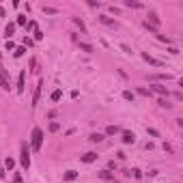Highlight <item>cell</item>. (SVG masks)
<instances>
[{
	"mask_svg": "<svg viewBox=\"0 0 183 183\" xmlns=\"http://www.w3.org/2000/svg\"><path fill=\"white\" fill-rule=\"evenodd\" d=\"M32 149H35V151H39V149H41V145H43V131L39 129V127H35V129H32Z\"/></svg>",
	"mask_w": 183,
	"mask_h": 183,
	"instance_id": "cell-1",
	"label": "cell"
},
{
	"mask_svg": "<svg viewBox=\"0 0 183 183\" xmlns=\"http://www.w3.org/2000/svg\"><path fill=\"white\" fill-rule=\"evenodd\" d=\"M20 155H22V166H24L26 170L30 168V155H28V145H26V142H22V147H20Z\"/></svg>",
	"mask_w": 183,
	"mask_h": 183,
	"instance_id": "cell-2",
	"label": "cell"
},
{
	"mask_svg": "<svg viewBox=\"0 0 183 183\" xmlns=\"http://www.w3.org/2000/svg\"><path fill=\"white\" fill-rule=\"evenodd\" d=\"M41 88H43V80H39L37 86H35V95H32V108H35L39 103V99H41Z\"/></svg>",
	"mask_w": 183,
	"mask_h": 183,
	"instance_id": "cell-3",
	"label": "cell"
},
{
	"mask_svg": "<svg viewBox=\"0 0 183 183\" xmlns=\"http://www.w3.org/2000/svg\"><path fill=\"white\" fill-rule=\"evenodd\" d=\"M149 91H155L157 95H166V97H168V88H166V86H162V84H153L151 88H149Z\"/></svg>",
	"mask_w": 183,
	"mask_h": 183,
	"instance_id": "cell-4",
	"label": "cell"
},
{
	"mask_svg": "<svg viewBox=\"0 0 183 183\" xmlns=\"http://www.w3.org/2000/svg\"><path fill=\"white\" fill-rule=\"evenodd\" d=\"M147 24H151L153 28H157V26H159V17H157V13H153V11H151V13H149V20H147Z\"/></svg>",
	"mask_w": 183,
	"mask_h": 183,
	"instance_id": "cell-5",
	"label": "cell"
},
{
	"mask_svg": "<svg viewBox=\"0 0 183 183\" xmlns=\"http://www.w3.org/2000/svg\"><path fill=\"white\" fill-rule=\"evenodd\" d=\"M24 82H26V71H22L17 78V93H24V86H26Z\"/></svg>",
	"mask_w": 183,
	"mask_h": 183,
	"instance_id": "cell-6",
	"label": "cell"
},
{
	"mask_svg": "<svg viewBox=\"0 0 183 183\" xmlns=\"http://www.w3.org/2000/svg\"><path fill=\"white\" fill-rule=\"evenodd\" d=\"M142 58H145V60H147V63H149V65H155V67H162V63H159V60H157V58H153V56H149V54H147V52H142Z\"/></svg>",
	"mask_w": 183,
	"mask_h": 183,
	"instance_id": "cell-7",
	"label": "cell"
},
{
	"mask_svg": "<svg viewBox=\"0 0 183 183\" xmlns=\"http://www.w3.org/2000/svg\"><path fill=\"white\" fill-rule=\"evenodd\" d=\"M134 140H136V136L131 131H123V142L125 145H134Z\"/></svg>",
	"mask_w": 183,
	"mask_h": 183,
	"instance_id": "cell-8",
	"label": "cell"
},
{
	"mask_svg": "<svg viewBox=\"0 0 183 183\" xmlns=\"http://www.w3.org/2000/svg\"><path fill=\"white\" fill-rule=\"evenodd\" d=\"M95 159H97V153H84V155H82V162H86V164H91V162H95Z\"/></svg>",
	"mask_w": 183,
	"mask_h": 183,
	"instance_id": "cell-9",
	"label": "cell"
},
{
	"mask_svg": "<svg viewBox=\"0 0 183 183\" xmlns=\"http://www.w3.org/2000/svg\"><path fill=\"white\" fill-rule=\"evenodd\" d=\"M78 45H80V50H82V52H86V54H93V52H95L93 45H88V43H84V41H78Z\"/></svg>",
	"mask_w": 183,
	"mask_h": 183,
	"instance_id": "cell-10",
	"label": "cell"
},
{
	"mask_svg": "<svg viewBox=\"0 0 183 183\" xmlns=\"http://www.w3.org/2000/svg\"><path fill=\"white\" fill-rule=\"evenodd\" d=\"M73 179H78V173L75 170H67L65 173V181H73Z\"/></svg>",
	"mask_w": 183,
	"mask_h": 183,
	"instance_id": "cell-11",
	"label": "cell"
},
{
	"mask_svg": "<svg viewBox=\"0 0 183 183\" xmlns=\"http://www.w3.org/2000/svg\"><path fill=\"white\" fill-rule=\"evenodd\" d=\"M24 52H26V47H24V45H20V47H15V50H13V56H15V58H20V56H24Z\"/></svg>",
	"mask_w": 183,
	"mask_h": 183,
	"instance_id": "cell-12",
	"label": "cell"
},
{
	"mask_svg": "<svg viewBox=\"0 0 183 183\" xmlns=\"http://www.w3.org/2000/svg\"><path fill=\"white\" fill-rule=\"evenodd\" d=\"M73 24H75V26H78V28H80L82 32H86V26H84V22H82L80 17H73Z\"/></svg>",
	"mask_w": 183,
	"mask_h": 183,
	"instance_id": "cell-13",
	"label": "cell"
},
{
	"mask_svg": "<svg viewBox=\"0 0 183 183\" xmlns=\"http://www.w3.org/2000/svg\"><path fill=\"white\" fill-rule=\"evenodd\" d=\"M99 20H101V22H103V24H106V26H116V22H114V20H110L108 15H101V17H99Z\"/></svg>",
	"mask_w": 183,
	"mask_h": 183,
	"instance_id": "cell-14",
	"label": "cell"
},
{
	"mask_svg": "<svg viewBox=\"0 0 183 183\" xmlns=\"http://www.w3.org/2000/svg\"><path fill=\"white\" fill-rule=\"evenodd\" d=\"M99 177H101V179H112V181H114V175L110 173V170H101V173H99Z\"/></svg>",
	"mask_w": 183,
	"mask_h": 183,
	"instance_id": "cell-15",
	"label": "cell"
},
{
	"mask_svg": "<svg viewBox=\"0 0 183 183\" xmlns=\"http://www.w3.org/2000/svg\"><path fill=\"white\" fill-rule=\"evenodd\" d=\"M116 131H119V127H116V125H108V127H106V134H108V136H114Z\"/></svg>",
	"mask_w": 183,
	"mask_h": 183,
	"instance_id": "cell-16",
	"label": "cell"
},
{
	"mask_svg": "<svg viewBox=\"0 0 183 183\" xmlns=\"http://www.w3.org/2000/svg\"><path fill=\"white\" fill-rule=\"evenodd\" d=\"M88 140H91V142H101V140H103V134H91Z\"/></svg>",
	"mask_w": 183,
	"mask_h": 183,
	"instance_id": "cell-17",
	"label": "cell"
},
{
	"mask_svg": "<svg viewBox=\"0 0 183 183\" xmlns=\"http://www.w3.org/2000/svg\"><path fill=\"white\" fill-rule=\"evenodd\" d=\"M125 7H129V9H140L142 4H140V2H131V0H125Z\"/></svg>",
	"mask_w": 183,
	"mask_h": 183,
	"instance_id": "cell-18",
	"label": "cell"
},
{
	"mask_svg": "<svg viewBox=\"0 0 183 183\" xmlns=\"http://www.w3.org/2000/svg\"><path fill=\"white\" fill-rule=\"evenodd\" d=\"M138 95H142V97H151V91H149V88H138Z\"/></svg>",
	"mask_w": 183,
	"mask_h": 183,
	"instance_id": "cell-19",
	"label": "cell"
},
{
	"mask_svg": "<svg viewBox=\"0 0 183 183\" xmlns=\"http://www.w3.org/2000/svg\"><path fill=\"white\" fill-rule=\"evenodd\" d=\"M60 97H63V91H54L52 93V101H60Z\"/></svg>",
	"mask_w": 183,
	"mask_h": 183,
	"instance_id": "cell-20",
	"label": "cell"
},
{
	"mask_svg": "<svg viewBox=\"0 0 183 183\" xmlns=\"http://www.w3.org/2000/svg\"><path fill=\"white\" fill-rule=\"evenodd\" d=\"M153 78H155V80H170L173 75H170V73H157V75H153Z\"/></svg>",
	"mask_w": 183,
	"mask_h": 183,
	"instance_id": "cell-21",
	"label": "cell"
},
{
	"mask_svg": "<svg viewBox=\"0 0 183 183\" xmlns=\"http://www.w3.org/2000/svg\"><path fill=\"white\" fill-rule=\"evenodd\" d=\"M4 166H7L9 170H13V166H15V162H13V157H7L4 159Z\"/></svg>",
	"mask_w": 183,
	"mask_h": 183,
	"instance_id": "cell-22",
	"label": "cell"
},
{
	"mask_svg": "<svg viewBox=\"0 0 183 183\" xmlns=\"http://www.w3.org/2000/svg\"><path fill=\"white\" fill-rule=\"evenodd\" d=\"M123 99H127V101H134V93H131V91H125V93H123Z\"/></svg>",
	"mask_w": 183,
	"mask_h": 183,
	"instance_id": "cell-23",
	"label": "cell"
},
{
	"mask_svg": "<svg viewBox=\"0 0 183 183\" xmlns=\"http://www.w3.org/2000/svg\"><path fill=\"white\" fill-rule=\"evenodd\" d=\"M4 32H7V37H11V35L15 32V24H9V26H7V30H4Z\"/></svg>",
	"mask_w": 183,
	"mask_h": 183,
	"instance_id": "cell-24",
	"label": "cell"
},
{
	"mask_svg": "<svg viewBox=\"0 0 183 183\" xmlns=\"http://www.w3.org/2000/svg\"><path fill=\"white\" fill-rule=\"evenodd\" d=\"M17 24H20V26H26L28 22H26V17H24V15H17Z\"/></svg>",
	"mask_w": 183,
	"mask_h": 183,
	"instance_id": "cell-25",
	"label": "cell"
},
{
	"mask_svg": "<svg viewBox=\"0 0 183 183\" xmlns=\"http://www.w3.org/2000/svg\"><path fill=\"white\" fill-rule=\"evenodd\" d=\"M43 11H45V13H50V15H54V13H58V11H56V9H54V7H43Z\"/></svg>",
	"mask_w": 183,
	"mask_h": 183,
	"instance_id": "cell-26",
	"label": "cell"
},
{
	"mask_svg": "<svg viewBox=\"0 0 183 183\" xmlns=\"http://www.w3.org/2000/svg\"><path fill=\"white\" fill-rule=\"evenodd\" d=\"M145 28H147V30H151L153 35H157V28H153V26H151V24H147V22H145Z\"/></svg>",
	"mask_w": 183,
	"mask_h": 183,
	"instance_id": "cell-27",
	"label": "cell"
},
{
	"mask_svg": "<svg viewBox=\"0 0 183 183\" xmlns=\"http://www.w3.org/2000/svg\"><path fill=\"white\" fill-rule=\"evenodd\" d=\"M58 129H60L58 123H50V131H58Z\"/></svg>",
	"mask_w": 183,
	"mask_h": 183,
	"instance_id": "cell-28",
	"label": "cell"
},
{
	"mask_svg": "<svg viewBox=\"0 0 183 183\" xmlns=\"http://www.w3.org/2000/svg\"><path fill=\"white\" fill-rule=\"evenodd\" d=\"M35 39H37V41H41V39H43V32H41V30H35Z\"/></svg>",
	"mask_w": 183,
	"mask_h": 183,
	"instance_id": "cell-29",
	"label": "cell"
},
{
	"mask_svg": "<svg viewBox=\"0 0 183 183\" xmlns=\"http://www.w3.org/2000/svg\"><path fill=\"white\" fill-rule=\"evenodd\" d=\"M129 173L134 175V179H140V177H142V175H140V170H129Z\"/></svg>",
	"mask_w": 183,
	"mask_h": 183,
	"instance_id": "cell-30",
	"label": "cell"
},
{
	"mask_svg": "<svg viewBox=\"0 0 183 183\" xmlns=\"http://www.w3.org/2000/svg\"><path fill=\"white\" fill-rule=\"evenodd\" d=\"M147 131H149V134H151L153 138H157V136H159V134H157V129H153V127H151V129H147Z\"/></svg>",
	"mask_w": 183,
	"mask_h": 183,
	"instance_id": "cell-31",
	"label": "cell"
},
{
	"mask_svg": "<svg viewBox=\"0 0 183 183\" xmlns=\"http://www.w3.org/2000/svg\"><path fill=\"white\" fill-rule=\"evenodd\" d=\"M7 50H9V52H11V50H15V43H13V41H9V43H7Z\"/></svg>",
	"mask_w": 183,
	"mask_h": 183,
	"instance_id": "cell-32",
	"label": "cell"
},
{
	"mask_svg": "<svg viewBox=\"0 0 183 183\" xmlns=\"http://www.w3.org/2000/svg\"><path fill=\"white\" fill-rule=\"evenodd\" d=\"M13 183H22V177H20V175H15V177H13Z\"/></svg>",
	"mask_w": 183,
	"mask_h": 183,
	"instance_id": "cell-33",
	"label": "cell"
},
{
	"mask_svg": "<svg viewBox=\"0 0 183 183\" xmlns=\"http://www.w3.org/2000/svg\"><path fill=\"white\" fill-rule=\"evenodd\" d=\"M4 175H7V173H4V168H0V179H4Z\"/></svg>",
	"mask_w": 183,
	"mask_h": 183,
	"instance_id": "cell-34",
	"label": "cell"
},
{
	"mask_svg": "<svg viewBox=\"0 0 183 183\" xmlns=\"http://www.w3.org/2000/svg\"><path fill=\"white\" fill-rule=\"evenodd\" d=\"M2 15H4V7H0V17H2Z\"/></svg>",
	"mask_w": 183,
	"mask_h": 183,
	"instance_id": "cell-35",
	"label": "cell"
},
{
	"mask_svg": "<svg viewBox=\"0 0 183 183\" xmlns=\"http://www.w3.org/2000/svg\"><path fill=\"white\" fill-rule=\"evenodd\" d=\"M114 183H119V181H114Z\"/></svg>",
	"mask_w": 183,
	"mask_h": 183,
	"instance_id": "cell-36",
	"label": "cell"
}]
</instances>
